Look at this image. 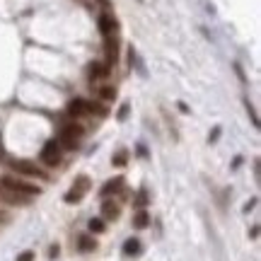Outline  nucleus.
Here are the masks:
<instances>
[{
  "label": "nucleus",
  "mask_w": 261,
  "mask_h": 261,
  "mask_svg": "<svg viewBox=\"0 0 261 261\" xmlns=\"http://www.w3.org/2000/svg\"><path fill=\"white\" fill-rule=\"evenodd\" d=\"M82 135H85V130H82L80 124H68V126L61 129L58 138H56V143H58L61 148H65V150H75Z\"/></svg>",
  "instance_id": "f03ea898"
},
{
  "label": "nucleus",
  "mask_w": 261,
  "mask_h": 261,
  "mask_svg": "<svg viewBox=\"0 0 261 261\" xmlns=\"http://www.w3.org/2000/svg\"><path fill=\"white\" fill-rule=\"evenodd\" d=\"M102 215H104V220H116V218H119V205H116L114 201H104Z\"/></svg>",
  "instance_id": "9d476101"
},
{
  "label": "nucleus",
  "mask_w": 261,
  "mask_h": 261,
  "mask_svg": "<svg viewBox=\"0 0 261 261\" xmlns=\"http://www.w3.org/2000/svg\"><path fill=\"white\" fill-rule=\"evenodd\" d=\"M112 73V65L107 63H92V68H90V75H92V80H102V77H107Z\"/></svg>",
  "instance_id": "0eeeda50"
},
{
  "label": "nucleus",
  "mask_w": 261,
  "mask_h": 261,
  "mask_svg": "<svg viewBox=\"0 0 261 261\" xmlns=\"http://www.w3.org/2000/svg\"><path fill=\"white\" fill-rule=\"evenodd\" d=\"M17 261H34V252H22L17 257Z\"/></svg>",
  "instance_id": "f3484780"
},
{
  "label": "nucleus",
  "mask_w": 261,
  "mask_h": 261,
  "mask_svg": "<svg viewBox=\"0 0 261 261\" xmlns=\"http://www.w3.org/2000/svg\"><path fill=\"white\" fill-rule=\"evenodd\" d=\"M124 254H126V257L140 254V242H138V240H126V244H124Z\"/></svg>",
  "instance_id": "ddd939ff"
},
{
  "label": "nucleus",
  "mask_w": 261,
  "mask_h": 261,
  "mask_svg": "<svg viewBox=\"0 0 261 261\" xmlns=\"http://www.w3.org/2000/svg\"><path fill=\"white\" fill-rule=\"evenodd\" d=\"M90 191V179L87 177H77L75 179V184L70 186V191L65 194V203H77V201H82V196Z\"/></svg>",
  "instance_id": "39448f33"
},
{
  "label": "nucleus",
  "mask_w": 261,
  "mask_h": 261,
  "mask_svg": "<svg viewBox=\"0 0 261 261\" xmlns=\"http://www.w3.org/2000/svg\"><path fill=\"white\" fill-rule=\"evenodd\" d=\"M77 247H80V252H94V249H97V242H94L90 235H82V237L77 240Z\"/></svg>",
  "instance_id": "f8f14e48"
},
{
  "label": "nucleus",
  "mask_w": 261,
  "mask_h": 261,
  "mask_svg": "<svg viewBox=\"0 0 261 261\" xmlns=\"http://www.w3.org/2000/svg\"><path fill=\"white\" fill-rule=\"evenodd\" d=\"M126 160H129V152H126V150H121V152L114 157V165H116V167H124V165H126Z\"/></svg>",
  "instance_id": "dca6fc26"
},
{
  "label": "nucleus",
  "mask_w": 261,
  "mask_h": 261,
  "mask_svg": "<svg viewBox=\"0 0 261 261\" xmlns=\"http://www.w3.org/2000/svg\"><path fill=\"white\" fill-rule=\"evenodd\" d=\"M126 114H129V107L124 104V107H121V112H119V119H126Z\"/></svg>",
  "instance_id": "6ab92c4d"
},
{
  "label": "nucleus",
  "mask_w": 261,
  "mask_h": 261,
  "mask_svg": "<svg viewBox=\"0 0 261 261\" xmlns=\"http://www.w3.org/2000/svg\"><path fill=\"white\" fill-rule=\"evenodd\" d=\"M121 186H124V179L121 177H116V179H112V182H107L104 186H102V196H112V194H119L121 191Z\"/></svg>",
  "instance_id": "6e6552de"
},
{
  "label": "nucleus",
  "mask_w": 261,
  "mask_h": 261,
  "mask_svg": "<svg viewBox=\"0 0 261 261\" xmlns=\"http://www.w3.org/2000/svg\"><path fill=\"white\" fill-rule=\"evenodd\" d=\"M10 167H12L19 177H37V179H46V174H44L37 165H32V162H27V160H12V162H10Z\"/></svg>",
  "instance_id": "7ed1b4c3"
},
{
  "label": "nucleus",
  "mask_w": 261,
  "mask_h": 261,
  "mask_svg": "<svg viewBox=\"0 0 261 261\" xmlns=\"http://www.w3.org/2000/svg\"><path fill=\"white\" fill-rule=\"evenodd\" d=\"M0 189H7V191H15V194L19 196H27V198H34V196L41 194V189L37 186V184H32V182H27V179H22V177H0Z\"/></svg>",
  "instance_id": "f257e3e1"
},
{
  "label": "nucleus",
  "mask_w": 261,
  "mask_h": 261,
  "mask_svg": "<svg viewBox=\"0 0 261 261\" xmlns=\"http://www.w3.org/2000/svg\"><path fill=\"white\" fill-rule=\"evenodd\" d=\"M99 97H102L104 102H109V99L116 97V90H114V87H102V90H99Z\"/></svg>",
  "instance_id": "4468645a"
},
{
  "label": "nucleus",
  "mask_w": 261,
  "mask_h": 261,
  "mask_svg": "<svg viewBox=\"0 0 261 261\" xmlns=\"http://www.w3.org/2000/svg\"><path fill=\"white\" fill-rule=\"evenodd\" d=\"M99 32H102L104 37H112V34L116 32V19H114V15H109V12L99 15Z\"/></svg>",
  "instance_id": "423d86ee"
},
{
  "label": "nucleus",
  "mask_w": 261,
  "mask_h": 261,
  "mask_svg": "<svg viewBox=\"0 0 261 261\" xmlns=\"http://www.w3.org/2000/svg\"><path fill=\"white\" fill-rule=\"evenodd\" d=\"M90 232H104V220L92 218V220H90Z\"/></svg>",
  "instance_id": "2eb2a0df"
},
{
  "label": "nucleus",
  "mask_w": 261,
  "mask_h": 261,
  "mask_svg": "<svg viewBox=\"0 0 261 261\" xmlns=\"http://www.w3.org/2000/svg\"><path fill=\"white\" fill-rule=\"evenodd\" d=\"M0 198H2V201H7V203H19V205L29 203V198H27V196H19V194H15V191H7V189H0Z\"/></svg>",
  "instance_id": "1a4fd4ad"
},
{
  "label": "nucleus",
  "mask_w": 261,
  "mask_h": 261,
  "mask_svg": "<svg viewBox=\"0 0 261 261\" xmlns=\"http://www.w3.org/2000/svg\"><path fill=\"white\" fill-rule=\"evenodd\" d=\"M148 225H150V215H148V210H145V208H140V210L133 215V227L143 230V227H148Z\"/></svg>",
  "instance_id": "9b49d317"
},
{
  "label": "nucleus",
  "mask_w": 261,
  "mask_h": 261,
  "mask_svg": "<svg viewBox=\"0 0 261 261\" xmlns=\"http://www.w3.org/2000/svg\"><path fill=\"white\" fill-rule=\"evenodd\" d=\"M145 201H148V194L140 191V194H138V205H145Z\"/></svg>",
  "instance_id": "a211bd4d"
},
{
  "label": "nucleus",
  "mask_w": 261,
  "mask_h": 261,
  "mask_svg": "<svg viewBox=\"0 0 261 261\" xmlns=\"http://www.w3.org/2000/svg\"><path fill=\"white\" fill-rule=\"evenodd\" d=\"M41 162H44L46 167L61 165V145H58L56 140H49V143L44 145V150H41Z\"/></svg>",
  "instance_id": "20e7f679"
}]
</instances>
